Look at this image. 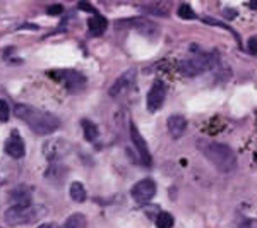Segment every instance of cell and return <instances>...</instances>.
I'll return each mask as SVG.
<instances>
[{
  "label": "cell",
  "instance_id": "1",
  "mask_svg": "<svg viewBox=\"0 0 257 228\" xmlns=\"http://www.w3.org/2000/svg\"><path fill=\"white\" fill-rule=\"evenodd\" d=\"M14 114L17 118L24 120L35 134L39 136H48V134L55 132L60 127V120L55 115L48 114V112L38 110V108L31 107V105H16L14 107Z\"/></svg>",
  "mask_w": 257,
  "mask_h": 228
},
{
  "label": "cell",
  "instance_id": "2",
  "mask_svg": "<svg viewBox=\"0 0 257 228\" xmlns=\"http://www.w3.org/2000/svg\"><path fill=\"white\" fill-rule=\"evenodd\" d=\"M197 148L215 168H218L220 172H231L235 170V165H237V156L231 151L230 146L221 143H215V141L209 139H199L197 141Z\"/></svg>",
  "mask_w": 257,
  "mask_h": 228
},
{
  "label": "cell",
  "instance_id": "3",
  "mask_svg": "<svg viewBox=\"0 0 257 228\" xmlns=\"http://www.w3.org/2000/svg\"><path fill=\"white\" fill-rule=\"evenodd\" d=\"M46 215V209L43 206H10L5 211L3 218L10 227H19V225H30V223L39 220L41 216Z\"/></svg>",
  "mask_w": 257,
  "mask_h": 228
},
{
  "label": "cell",
  "instance_id": "4",
  "mask_svg": "<svg viewBox=\"0 0 257 228\" xmlns=\"http://www.w3.org/2000/svg\"><path fill=\"white\" fill-rule=\"evenodd\" d=\"M215 62H216L215 53H195V55L180 62V72L184 76H190L192 77V76L209 71L215 65Z\"/></svg>",
  "mask_w": 257,
  "mask_h": 228
},
{
  "label": "cell",
  "instance_id": "5",
  "mask_svg": "<svg viewBox=\"0 0 257 228\" xmlns=\"http://www.w3.org/2000/svg\"><path fill=\"white\" fill-rule=\"evenodd\" d=\"M130 194H132V197L136 199L139 204H146V202H149L151 199L154 197V194H156V184L151 179H144L132 187Z\"/></svg>",
  "mask_w": 257,
  "mask_h": 228
},
{
  "label": "cell",
  "instance_id": "6",
  "mask_svg": "<svg viewBox=\"0 0 257 228\" xmlns=\"http://www.w3.org/2000/svg\"><path fill=\"white\" fill-rule=\"evenodd\" d=\"M165 96H166V86H165V82L156 81L153 86H151L149 93H147V96H146L147 112L154 114V112L160 110V108L163 107V103H165Z\"/></svg>",
  "mask_w": 257,
  "mask_h": 228
},
{
  "label": "cell",
  "instance_id": "7",
  "mask_svg": "<svg viewBox=\"0 0 257 228\" xmlns=\"http://www.w3.org/2000/svg\"><path fill=\"white\" fill-rule=\"evenodd\" d=\"M129 130H130V139H132L134 146H136L137 153H139V158H141V161H143V165L144 166H151L153 160H151L149 148H147V144H146V141H144L143 134L139 132V129H137V125L134 124V122L130 124Z\"/></svg>",
  "mask_w": 257,
  "mask_h": 228
},
{
  "label": "cell",
  "instance_id": "8",
  "mask_svg": "<svg viewBox=\"0 0 257 228\" xmlns=\"http://www.w3.org/2000/svg\"><path fill=\"white\" fill-rule=\"evenodd\" d=\"M53 77H59L60 82H64V86L71 91H77V89H82L86 84V77L82 74L75 71H62L57 72V74H50Z\"/></svg>",
  "mask_w": 257,
  "mask_h": 228
},
{
  "label": "cell",
  "instance_id": "9",
  "mask_svg": "<svg viewBox=\"0 0 257 228\" xmlns=\"http://www.w3.org/2000/svg\"><path fill=\"white\" fill-rule=\"evenodd\" d=\"M134 81H136V69H129L127 72H124V74L113 82V86H111L108 93H110L111 98H117V96L124 95L125 91H129V89L132 88Z\"/></svg>",
  "mask_w": 257,
  "mask_h": 228
},
{
  "label": "cell",
  "instance_id": "10",
  "mask_svg": "<svg viewBox=\"0 0 257 228\" xmlns=\"http://www.w3.org/2000/svg\"><path fill=\"white\" fill-rule=\"evenodd\" d=\"M5 153L9 154L10 158H14V160H19V158L24 156L26 148H24L23 137L19 136V130L14 129L12 132H10V137L5 143Z\"/></svg>",
  "mask_w": 257,
  "mask_h": 228
},
{
  "label": "cell",
  "instance_id": "11",
  "mask_svg": "<svg viewBox=\"0 0 257 228\" xmlns=\"http://www.w3.org/2000/svg\"><path fill=\"white\" fill-rule=\"evenodd\" d=\"M67 144H65L64 139H57V137H53V139H48L45 143V146H43V153H45V156L48 158L50 161H55L59 160V158H62L65 153H67Z\"/></svg>",
  "mask_w": 257,
  "mask_h": 228
},
{
  "label": "cell",
  "instance_id": "12",
  "mask_svg": "<svg viewBox=\"0 0 257 228\" xmlns=\"http://www.w3.org/2000/svg\"><path fill=\"white\" fill-rule=\"evenodd\" d=\"M166 125H168V132L172 134L173 139H180L187 129V120L182 115H170Z\"/></svg>",
  "mask_w": 257,
  "mask_h": 228
},
{
  "label": "cell",
  "instance_id": "13",
  "mask_svg": "<svg viewBox=\"0 0 257 228\" xmlns=\"http://www.w3.org/2000/svg\"><path fill=\"white\" fill-rule=\"evenodd\" d=\"M10 202L12 206H30L31 204V190L28 187L21 186L10 192Z\"/></svg>",
  "mask_w": 257,
  "mask_h": 228
},
{
  "label": "cell",
  "instance_id": "14",
  "mask_svg": "<svg viewBox=\"0 0 257 228\" xmlns=\"http://www.w3.org/2000/svg\"><path fill=\"white\" fill-rule=\"evenodd\" d=\"M88 24H89V33H91L93 36L103 35L105 30H107V26H108L107 19H105L101 14H95L93 17H89Z\"/></svg>",
  "mask_w": 257,
  "mask_h": 228
},
{
  "label": "cell",
  "instance_id": "15",
  "mask_svg": "<svg viewBox=\"0 0 257 228\" xmlns=\"http://www.w3.org/2000/svg\"><path fill=\"white\" fill-rule=\"evenodd\" d=\"M69 192H71L72 201H75V202L86 201V189H84V186H82L81 182H72Z\"/></svg>",
  "mask_w": 257,
  "mask_h": 228
},
{
  "label": "cell",
  "instance_id": "16",
  "mask_svg": "<svg viewBox=\"0 0 257 228\" xmlns=\"http://www.w3.org/2000/svg\"><path fill=\"white\" fill-rule=\"evenodd\" d=\"M81 125H82V130H84V137H86V141H89V143H93V141H96L98 139V127H96V124H93V122H89V120H82L81 122Z\"/></svg>",
  "mask_w": 257,
  "mask_h": 228
},
{
  "label": "cell",
  "instance_id": "17",
  "mask_svg": "<svg viewBox=\"0 0 257 228\" xmlns=\"http://www.w3.org/2000/svg\"><path fill=\"white\" fill-rule=\"evenodd\" d=\"M64 228H86V216L81 215V213H75V215L69 216L65 220Z\"/></svg>",
  "mask_w": 257,
  "mask_h": 228
},
{
  "label": "cell",
  "instance_id": "18",
  "mask_svg": "<svg viewBox=\"0 0 257 228\" xmlns=\"http://www.w3.org/2000/svg\"><path fill=\"white\" fill-rule=\"evenodd\" d=\"M173 216L170 215V213H166V211H161V213H158V216H156V227L158 228H172L173 227Z\"/></svg>",
  "mask_w": 257,
  "mask_h": 228
},
{
  "label": "cell",
  "instance_id": "19",
  "mask_svg": "<svg viewBox=\"0 0 257 228\" xmlns=\"http://www.w3.org/2000/svg\"><path fill=\"white\" fill-rule=\"evenodd\" d=\"M179 16L182 17V19H195V12L189 3H182V5L179 7Z\"/></svg>",
  "mask_w": 257,
  "mask_h": 228
},
{
  "label": "cell",
  "instance_id": "20",
  "mask_svg": "<svg viewBox=\"0 0 257 228\" xmlns=\"http://www.w3.org/2000/svg\"><path fill=\"white\" fill-rule=\"evenodd\" d=\"M9 105H7V101L0 100V122H7L9 120Z\"/></svg>",
  "mask_w": 257,
  "mask_h": 228
},
{
  "label": "cell",
  "instance_id": "21",
  "mask_svg": "<svg viewBox=\"0 0 257 228\" xmlns=\"http://www.w3.org/2000/svg\"><path fill=\"white\" fill-rule=\"evenodd\" d=\"M46 12H48L50 16H60V14L64 12V9H62V5H52V7H48Z\"/></svg>",
  "mask_w": 257,
  "mask_h": 228
},
{
  "label": "cell",
  "instance_id": "22",
  "mask_svg": "<svg viewBox=\"0 0 257 228\" xmlns=\"http://www.w3.org/2000/svg\"><path fill=\"white\" fill-rule=\"evenodd\" d=\"M79 9H82V10H89V12H91L93 16H95V14H98V10L95 9V7L89 5V3H86V2H81V3H79Z\"/></svg>",
  "mask_w": 257,
  "mask_h": 228
},
{
  "label": "cell",
  "instance_id": "23",
  "mask_svg": "<svg viewBox=\"0 0 257 228\" xmlns=\"http://www.w3.org/2000/svg\"><path fill=\"white\" fill-rule=\"evenodd\" d=\"M249 50H251L252 53H257V36L249 38Z\"/></svg>",
  "mask_w": 257,
  "mask_h": 228
},
{
  "label": "cell",
  "instance_id": "24",
  "mask_svg": "<svg viewBox=\"0 0 257 228\" xmlns=\"http://www.w3.org/2000/svg\"><path fill=\"white\" fill-rule=\"evenodd\" d=\"M223 12H225V16L230 17V19H233V17L237 16V10H233V9H225Z\"/></svg>",
  "mask_w": 257,
  "mask_h": 228
},
{
  "label": "cell",
  "instance_id": "25",
  "mask_svg": "<svg viewBox=\"0 0 257 228\" xmlns=\"http://www.w3.org/2000/svg\"><path fill=\"white\" fill-rule=\"evenodd\" d=\"M38 228H57L55 223H43V225H39Z\"/></svg>",
  "mask_w": 257,
  "mask_h": 228
},
{
  "label": "cell",
  "instance_id": "26",
  "mask_svg": "<svg viewBox=\"0 0 257 228\" xmlns=\"http://www.w3.org/2000/svg\"><path fill=\"white\" fill-rule=\"evenodd\" d=\"M249 7H252V9H257V2H251V3H249Z\"/></svg>",
  "mask_w": 257,
  "mask_h": 228
},
{
  "label": "cell",
  "instance_id": "27",
  "mask_svg": "<svg viewBox=\"0 0 257 228\" xmlns=\"http://www.w3.org/2000/svg\"><path fill=\"white\" fill-rule=\"evenodd\" d=\"M254 160H256V163H257V151H256V153H254Z\"/></svg>",
  "mask_w": 257,
  "mask_h": 228
}]
</instances>
